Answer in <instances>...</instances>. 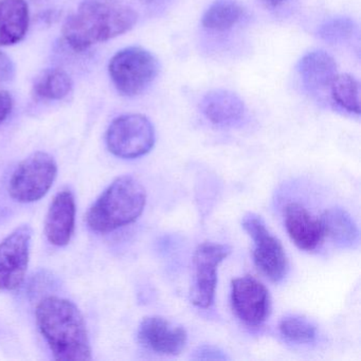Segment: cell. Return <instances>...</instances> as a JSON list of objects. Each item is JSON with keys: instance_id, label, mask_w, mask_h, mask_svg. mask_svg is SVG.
Here are the masks:
<instances>
[{"instance_id": "obj_16", "label": "cell", "mask_w": 361, "mask_h": 361, "mask_svg": "<svg viewBox=\"0 0 361 361\" xmlns=\"http://www.w3.org/2000/svg\"><path fill=\"white\" fill-rule=\"evenodd\" d=\"M30 13L26 0L0 1V46L20 43L28 31Z\"/></svg>"}, {"instance_id": "obj_14", "label": "cell", "mask_w": 361, "mask_h": 361, "mask_svg": "<svg viewBox=\"0 0 361 361\" xmlns=\"http://www.w3.org/2000/svg\"><path fill=\"white\" fill-rule=\"evenodd\" d=\"M200 111L209 121L223 128L240 123L246 113L242 99L224 90L208 92L200 102Z\"/></svg>"}, {"instance_id": "obj_2", "label": "cell", "mask_w": 361, "mask_h": 361, "mask_svg": "<svg viewBox=\"0 0 361 361\" xmlns=\"http://www.w3.org/2000/svg\"><path fill=\"white\" fill-rule=\"evenodd\" d=\"M138 16L132 8L109 0H86L63 26V37L77 52L109 41L134 28Z\"/></svg>"}, {"instance_id": "obj_9", "label": "cell", "mask_w": 361, "mask_h": 361, "mask_svg": "<svg viewBox=\"0 0 361 361\" xmlns=\"http://www.w3.org/2000/svg\"><path fill=\"white\" fill-rule=\"evenodd\" d=\"M32 229L23 225L0 243V290L18 289L24 282L30 259Z\"/></svg>"}, {"instance_id": "obj_22", "label": "cell", "mask_w": 361, "mask_h": 361, "mask_svg": "<svg viewBox=\"0 0 361 361\" xmlns=\"http://www.w3.org/2000/svg\"><path fill=\"white\" fill-rule=\"evenodd\" d=\"M283 337L295 343H310L316 338V326L307 319L300 316H288L280 322Z\"/></svg>"}, {"instance_id": "obj_10", "label": "cell", "mask_w": 361, "mask_h": 361, "mask_svg": "<svg viewBox=\"0 0 361 361\" xmlns=\"http://www.w3.org/2000/svg\"><path fill=\"white\" fill-rule=\"evenodd\" d=\"M231 302L236 316L248 326H259L269 314V293L253 276H245L232 281Z\"/></svg>"}, {"instance_id": "obj_15", "label": "cell", "mask_w": 361, "mask_h": 361, "mask_svg": "<svg viewBox=\"0 0 361 361\" xmlns=\"http://www.w3.org/2000/svg\"><path fill=\"white\" fill-rule=\"evenodd\" d=\"M298 73L304 87L312 94H318L331 87L337 75V65L327 52L316 50L300 60Z\"/></svg>"}, {"instance_id": "obj_4", "label": "cell", "mask_w": 361, "mask_h": 361, "mask_svg": "<svg viewBox=\"0 0 361 361\" xmlns=\"http://www.w3.org/2000/svg\"><path fill=\"white\" fill-rule=\"evenodd\" d=\"M109 71L116 90L122 96L136 97L155 81L159 63L147 50L128 47L111 58Z\"/></svg>"}, {"instance_id": "obj_18", "label": "cell", "mask_w": 361, "mask_h": 361, "mask_svg": "<svg viewBox=\"0 0 361 361\" xmlns=\"http://www.w3.org/2000/svg\"><path fill=\"white\" fill-rule=\"evenodd\" d=\"M244 9L235 0H216L204 12L202 26L209 30L224 32L242 20Z\"/></svg>"}, {"instance_id": "obj_6", "label": "cell", "mask_w": 361, "mask_h": 361, "mask_svg": "<svg viewBox=\"0 0 361 361\" xmlns=\"http://www.w3.org/2000/svg\"><path fill=\"white\" fill-rule=\"evenodd\" d=\"M109 152L123 159L147 155L155 145V128L145 116L139 114L116 118L106 133Z\"/></svg>"}, {"instance_id": "obj_1", "label": "cell", "mask_w": 361, "mask_h": 361, "mask_svg": "<svg viewBox=\"0 0 361 361\" xmlns=\"http://www.w3.org/2000/svg\"><path fill=\"white\" fill-rule=\"evenodd\" d=\"M42 335L60 361L92 360V346L83 314L71 300L48 297L37 307Z\"/></svg>"}, {"instance_id": "obj_17", "label": "cell", "mask_w": 361, "mask_h": 361, "mask_svg": "<svg viewBox=\"0 0 361 361\" xmlns=\"http://www.w3.org/2000/svg\"><path fill=\"white\" fill-rule=\"evenodd\" d=\"M320 219L324 235L329 236L338 247L350 248L358 242L359 231L356 223L343 209H329Z\"/></svg>"}, {"instance_id": "obj_5", "label": "cell", "mask_w": 361, "mask_h": 361, "mask_svg": "<svg viewBox=\"0 0 361 361\" xmlns=\"http://www.w3.org/2000/svg\"><path fill=\"white\" fill-rule=\"evenodd\" d=\"M58 174V164L49 154L37 152L23 160L9 181L10 196L23 204L37 202L48 193Z\"/></svg>"}, {"instance_id": "obj_19", "label": "cell", "mask_w": 361, "mask_h": 361, "mask_svg": "<svg viewBox=\"0 0 361 361\" xmlns=\"http://www.w3.org/2000/svg\"><path fill=\"white\" fill-rule=\"evenodd\" d=\"M71 75L60 68L47 69L37 78L33 85V94L41 100H63L73 92Z\"/></svg>"}, {"instance_id": "obj_8", "label": "cell", "mask_w": 361, "mask_h": 361, "mask_svg": "<svg viewBox=\"0 0 361 361\" xmlns=\"http://www.w3.org/2000/svg\"><path fill=\"white\" fill-rule=\"evenodd\" d=\"M231 253V247L216 243H202L194 253V281L191 301L200 308H209L214 302L217 268Z\"/></svg>"}, {"instance_id": "obj_12", "label": "cell", "mask_w": 361, "mask_h": 361, "mask_svg": "<svg viewBox=\"0 0 361 361\" xmlns=\"http://www.w3.org/2000/svg\"><path fill=\"white\" fill-rule=\"evenodd\" d=\"M287 233L302 250H316L324 238L322 223L297 202L287 204L284 212Z\"/></svg>"}, {"instance_id": "obj_23", "label": "cell", "mask_w": 361, "mask_h": 361, "mask_svg": "<svg viewBox=\"0 0 361 361\" xmlns=\"http://www.w3.org/2000/svg\"><path fill=\"white\" fill-rule=\"evenodd\" d=\"M16 75V66L11 59L0 51V85L11 81Z\"/></svg>"}, {"instance_id": "obj_11", "label": "cell", "mask_w": 361, "mask_h": 361, "mask_svg": "<svg viewBox=\"0 0 361 361\" xmlns=\"http://www.w3.org/2000/svg\"><path fill=\"white\" fill-rule=\"evenodd\" d=\"M138 340L143 346L161 355H177L187 344V331L159 316L147 317L138 329Z\"/></svg>"}, {"instance_id": "obj_26", "label": "cell", "mask_w": 361, "mask_h": 361, "mask_svg": "<svg viewBox=\"0 0 361 361\" xmlns=\"http://www.w3.org/2000/svg\"><path fill=\"white\" fill-rule=\"evenodd\" d=\"M267 5L272 6V7H278V6L283 5L286 3L287 0H263Z\"/></svg>"}, {"instance_id": "obj_27", "label": "cell", "mask_w": 361, "mask_h": 361, "mask_svg": "<svg viewBox=\"0 0 361 361\" xmlns=\"http://www.w3.org/2000/svg\"><path fill=\"white\" fill-rule=\"evenodd\" d=\"M145 3L147 4H152V3H156V1H158V0H143Z\"/></svg>"}, {"instance_id": "obj_21", "label": "cell", "mask_w": 361, "mask_h": 361, "mask_svg": "<svg viewBox=\"0 0 361 361\" xmlns=\"http://www.w3.org/2000/svg\"><path fill=\"white\" fill-rule=\"evenodd\" d=\"M358 31L356 23L348 18H337L321 25L317 35L322 41L336 45L350 41Z\"/></svg>"}, {"instance_id": "obj_3", "label": "cell", "mask_w": 361, "mask_h": 361, "mask_svg": "<svg viewBox=\"0 0 361 361\" xmlns=\"http://www.w3.org/2000/svg\"><path fill=\"white\" fill-rule=\"evenodd\" d=\"M147 192L135 177H118L90 207L86 221L90 229L109 233L134 223L142 214Z\"/></svg>"}, {"instance_id": "obj_7", "label": "cell", "mask_w": 361, "mask_h": 361, "mask_svg": "<svg viewBox=\"0 0 361 361\" xmlns=\"http://www.w3.org/2000/svg\"><path fill=\"white\" fill-rule=\"evenodd\" d=\"M242 226L255 245L253 259L257 269L272 282H280L288 271V259L280 240L270 233L259 215H245Z\"/></svg>"}, {"instance_id": "obj_24", "label": "cell", "mask_w": 361, "mask_h": 361, "mask_svg": "<svg viewBox=\"0 0 361 361\" xmlns=\"http://www.w3.org/2000/svg\"><path fill=\"white\" fill-rule=\"evenodd\" d=\"M196 359H204V360H225L227 356L219 348L213 346H202L195 352Z\"/></svg>"}, {"instance_id": "obj_13", "label": "cell", "mask_w": 361, "mask_h": 361, "mask_svg": "<svg viewBox=\"0 0 361 361\" xmlns=\"http://www.w3.org/2000/svg\"><path fill=\"white\" fill-rule=\"evenodd\" d=\"M75 196L68 190L56 194L50 204L45 221V233L50 244L66 246L71 242L75 226Z\"/></svg>"}, {"instance_id": "obj_25", "label": "cell", "mask_w": 361, "mask_h": 361, "mask_svg": "<svg viewBox=\"0 0 361 361\" xmlns=\"http://www.w3.org/2000/svg\"><path fill=\"white\" fill-rule=\"evenodd\" d=\"M13 109V99L8 92H0V124L3 123Z\"/></svg>"}, {"instance_id": "obj_20", "label": "cell", "mask_w": 361, "mask_h": 361, "mask_svg": "<svg viewBox=\"0 0 361 361\" xmlns=\"http://www.w3.org/2000/svg\"><path fill=\"white\" fill-rule=\"evenodd\" d=\"M334 102L355 115L360 114L359 83L350 75H337L331 85Z\"/></svg>"}]
</instances>
